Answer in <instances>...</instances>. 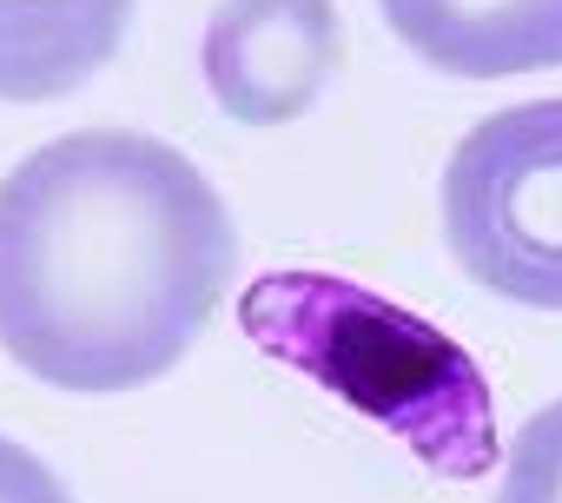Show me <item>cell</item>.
Here are the masks:
<instances>
[{"label": "cell", "instance_id": "obj_6", "mask_svg": "<svg viewBox=\"0 0 562 503\" xmlns=\"http://www.w3.org/2000/svg\"><path fill=\"white\" fill-rule=\"evenodd\" d=\"M133 0H0V100H67L126 41Z\"/></svg>", "mask_w": 562, "mask_h": 503}, {"label": "cell", "instance_id": "obj_7", "mask_svg": "<svg viewBox=\"0 0 562 503\" xmlns=\"http://www.w3.org/2000/svg\"><path fill=\"white\" fill-rule=\"evenodd\" d=\"M496 503H562V398L542 404V411L516 431V450H509V463H503Z\"/></svg>", "mask_w": 562, "mask_h": 503}, {"label": "cell", "instance_id": "obj_8", "mask_svg": "<svg viewBox=\"0 0 562 503\" xmlns=\"http://www.w3.org/2000/svg\"><path fill=\"white\" fill-rule=\"evenodd\" d=\"M0 503H74V496L27 444L0 437Z\"/></svg>", "mask_w": 562, "mask_h": 503}, {"label": "cell", "instance_id": "obj_2", "mask_svg": "<svg viewBox=\"0 0 562 503\" xmlns=\"http://www.w3.org/2000/svg\"><path fill=\"white\" fill-rule=\"evenodd\" d=\"M238 325L265 358L391 431L430 477L476 483L496 463V411L476 358L397 299L338 272H265L238 299Z\"/></svg>", "mask_w": 562, "mask_h": 503}, {"label": "cell", "instance_id": "obj_3", "mask_svg": "<svg viewBox=\"0 0 562 503\" xmlns=\"http://www.w3.org/2000/svg\"><path fill=\"white\" fill-rule=\"evenodd\" d=\"M443 238L503 305L562 312V100L503 107L443 166Z\"/></svg>", "mask_w": 562, "mask_h": 503}, {"label": "cell", "instance_id": "obj_5", "mask_svg": "<svg viewBox=\"0 0 562 503\" xmlns=\"http://www.w3.org/2000/svg\"><path fill=\"white\" fill-rule=\"evenodd\" d=\"M391 34L457 80L562 67V0H378Z\"/></svg>", "mask_w": 562, "mask_h": 503}, {"label": "cell", "instance_id": "obj_1", "mask_svg": "<svg viewBox=\"0 0 562 503\" xmlns=\"http://www.w3.org/2000/svg\"><path fill=\"white\" fill-rule=\"evenodd\" d=\"M232 266L225 199L166 139L80 126L0 179V351L54 391L166 378Z\"/></svg>", "mask_w": 562, "mask_h": 503}, {"label": "cell", "instance_id": "obj_4", "mask_svg": "<svg viewBox=\"0 0 562 503\" xmlns=\"http://www.w3.org/2000/svg\"><path fill=\"white\" fill-rule=\"evenodd\" d=\"M345 60L331 0H218L205 27V87L238 126H285L325 100Z\"/></svg>", "mask_w": 562, "mask_h": 503}]
</instances>
